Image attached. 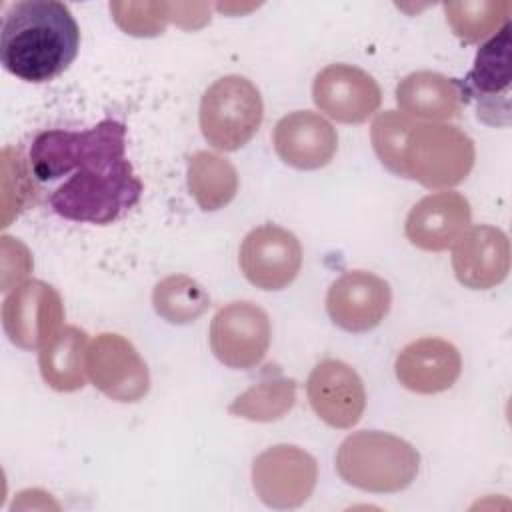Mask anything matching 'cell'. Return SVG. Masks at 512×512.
I'll list each match as a JSON object with an SVG mask.
<instances>
[{"label": "cell", "instance_id": "6da1fadb", "mask_svg": "<svg viewBox=\"0 0 512 512\" xmlns=\"http://www.w3.org/2000/svg\"><path fill=\"white\" fill-rule=\"evenodd\" d=\"M30 168L40 182L62 180L50 192L52 210L80 224H112L142 196V180L126 158V126L104 118L94 128L44 130L30 146Z\"/></svg>", "mask_w": 512, "mask_h": 512}, {"label": "cell", "instance_id": "7a4b0ae2", "mask_svg": "<svg viewBox=\"0 0 512 512\" xmlns=\"http://www.w3.org/2000/svg\"><path fill=\"white\" fill-rule=\"evenodd\" d=\"M80 28L64 2L14 4L0 32V62L12 76L40 84L60 76L76 58Z\"/></svg>", "mask_w": 512, "mask_h": 512}, {"label": "cell", "instance_id": "3957f363", "mask_svg": "<svg viewBox=\"0 0 512 512\" xmlns=\"http://www.w3.org/2000/svg\"><path fill=\"white\" fill-rule=\"evenodd\" d=\"M418 470V450L404 438L382 430L354 432L336 452L338 476L364 492H400L416 480Z\"/></svg>", "mask_w": 512, "mask_h": 512}, {"label": "cell", "instance_id": "277c9868", "mask_svg": "<svg viewBox=\"0 0 512 512\" xmlns=\"http://www.w3.org/2000/svg\"><path fill=\"white\" fill-rule=\"evenodd\" d=\"M474 158V142L458 126L416 120L404 144L402 178L432 190H446L470 174Z\"/></svg>", "mask_w": 512, "mask_h": 512}, {"label": "cell", "instance_id": "5b68a950", "mask_svg": "<svg viewBox=\"0 0 512 512\" xmlns=\"http://www.w3.org/2000/svg\"><path fill=\"white\" fill-rule=\"evenodd\" d=\"M264 118L260 90L244 76L228 74L206 88L200 100V130L210 146L234 152L246 146Z\"/></svg>", "mask_w": 512, "mask_h": 512}, {"label": "cell", "instance_id": "8992f818", "mask_svg": "<svg viewBox=\"0 0 512 512\" xmlns=\"http://www.w3.org/2000/svg\"><path fill=\"white\" fill-rule=\"evenodd\" d=\"M318 482V462L304 448L276 444L252 462V486L270 508L288 510L302 506Z\"/></svg>", "mask_w": 512, "mask_h": 512}, {"label": "cell", "instance_id": "52a82bcc", "mask_svg": "<svg viewBox=\"0 0 512 512\" xmlns=\"http://www.w3.org/2000/svg\"><path fill=\"white\" fill-rule=\"evenodd\" d=\"M208 336L210 350L218 362L234 370H250L264 360L272 326L258 304L234 300L214 314Z\"/></svg>", "mask_w": 512, "mask_h": 512}, {"label": "cell", "instance_id": "ba28073f", "mask_svg": "<svg viewBox=\"0 0 512 512\" xmlns=\"http://www.w3.org/2000/svg\"><path fill=\"white\" fill-rule=\"evenodd\" d=\"M64 306L58 290L44 280H26L2 302V326L22 350L44 348L62 328Z\"/></svg>", "mask_w": 512, "mask_h": 512}, {"label": "cell", "instance_id": "9c48e42d", "mask_svg": "<svg viewBox=\"0 0 512 512\" xmlns=\"http://www.w3.org/2000/svg\"><path fill=\"white\" fill-rule=\"evenodd\" d=\"M90 382L110 400L138 402L150 390V372L136 346L116 332L98 334L86 354Z\"/></svg>", "mask_w": 512, "mask_h": 512}, {"label": "cell", "instance_id": "30bf717a", "mask_svg": "<svg viewBox=\"0 0 512 512\" xmlns=\"http://www.w3.org/2000/svg\"><path fill=\"white\" fill-rule=\"evenodd\" d=\"M238 264L244 278L256 288L282 290L294 282L302 268V246L290 230L262 224L244 236Z\"/></svg>", "mask_w": 512, "mask_h": 512}, {"label": "cell", "instance_id": "8fae6325", "mask_svg": "<svg viewBox=\"0 0 512 512\" xmlns=\"http://www.w3.org/2000/svg\"><path fill=\"white\" fill-rule=\"evenodd\" d=\"M312 100L320 112L342 124L366 122L382 102L374 76L352 64H328L312 82Z\"/></svg>", "mask_w": 512, "mask_h": 512}, {"label": "cell", "instance_id": "7c38bea8", "mask_svg": "<svg viewBox=\"0 0 512 512\" xmlns=\"http://www.w3.org/2000/svg\"><path fill=\"white\" fill-rule=\"evenodd\" d=\"M390 306V284L368 270L344 272L330 284L326 294L330 320L352 334L374 330L388 316Z\"/></svg>", "mask_w": 512, "mask_h": 512}, {"label": "cell", "instance_id": "4fadbf2b", "mask_svg": "<svg viewBox=\"0 0 512 512\" xmlns=\"http://www.w3.org/2000/svg\"><path fill=\"white\" fill-rule=\"evenodd\" d=\"M314 414L332 428H352L366 408V390L358 372L336 358L318 362L306 382Z\"/></svg>", "mask_w": 512, "mask_h": 512}, {"label": "cell", "instance_id": "5bb4252c", "mask_svg": "<svg viewBox=\"0 0 512 512\" xmlns=\"http://www.w3.org/2000/svg\"><path fill=\"white\" fill-rule=\"evenodd\" d=\"M452 268L460 284L488 290L502 284L510 272V240L504 230L478 224L468 226L452 246Z\"/></svg>", "mask_w": 512, "mask_h": 512}, {"label": "cell", "instance_id": "9a60e30c", "mask_svg": "<svg viewBox=\"0 0 512 512\" xmlns=\"http://www.w3.org/2000/svg\"><path fill=\"white\" fill-rule=\"evenodd\" d=\"M472 208L466 196L452 190L428 194L406 216L404 232L410 244L426 252H442L470 226Z\"/></svg>", "mask_w": 512, "mask_h": 512}, {"label": "cell", "instance_id": "2e32d148", "mask_svg": "<svg viewBox=\"0 0 512 512\" xmlns=\"http://www.w3.org/2000/svg\"><path fill=\"white\" fill-rule=\"evenodd\" d=\"M272 144L284 164L298 170H318L334 158L338 134L324 116L296 110L276 122Z\"/></svg>", "mask_w": 512, "mask_h": 512}, {"label": "cell", "instance_id": "e0dca14e", "mask_svg": "<svg viewBox=\"0 0 512 512\" xmlns=\"http://www.w3.org/2000/svg\"><path fill=\"white\" fill-rule=\"evenodd\" d=\"M398 382L416 394H438L456 384L462 372L458 348L436 336H424L406 344L394 362Z\"/></svg>", "mask_w": 512, "mask_h": 512}, {"label": "cell", "instance_id": "ac0fdd59", "mask_svg": "<svg viewBox=\"0 0 512 512\" xmlns=\"http://www.w3.org/2000/svg\"><path fill=\"white\" fill-rule=\"evenodd\" d=\"M460 84L462 100L470 96L478 102V118L496 124V98L506 100L510 86V22L504 24L486 44L480 46L474 66Z\"/></svg>", "mask_w": 512, "mask_h": 512}, {"label": "cell", "instance_id": "d6986e66", "mask_svg": "<svg viewBox=\"0 0 512 512\" xmlns=\"http://www.w3.org/2000/svg\"><path fill=\"white\" fill-rule=\"evenodd\" d=\"M400 112L416 120L444 122L458 116L462 108L460 84L440 72L420 70L404 76L396 86Z\"/></svg>", "mask_w": 512, "mask_h": 512}, {"label": "cell", "instance_id": "ffe728a7", "mask_svg": "<svg viewBox=\"0 0 512 512\" xmlns=\"http://www.w3.org/2000/svg\"><path fill=\"white\" fill-rule=\"evenodd\" d=\"M88 334L78 326H64L58 334L40 348L38 366L42 380L58 392H76L84 388Z\"/></svg>", "mask_w": 512, "mask_h": 512}, {"label": "cell", "instance_id": "44dd1931", "mask_svg": "<svg viewBox=\"0 0 512 512\" xmlns=\"http://www.w3.org/2000/svg\"><path fill=\"white\" fill-rule=\"evenodd\" d=\"M296 380L282 376L278 366L268 364L258 384L238 394L228 412L250 422H274L284 418L296 404Z\"/></svg>", "mask_w": 512, "mask_h": 512}, {"label": "cell", "instance_id": "7402d4cb", "mask_svg": "<svg viewBox=\"0 0 512 512\" xmlns=\"http://www.w3.org/2000/svg\"><path fill=\"white\" fill-rule=\"evenodd\" d=\"M186 184L200 210L214 212L236 198L238 172L226 158L198 150L188 158Z\"/></svg>", "mask_w": 512, "mask_h": 512}, {"label": "cell", "instance_id": "603a6c76", "mask_svg": "<svg viewBox=\"0 0 512 512\" xmlns=\"http://www.w3.org/2000/svg\"><path fill=\"white\" fill-rule=\"evenodd\" d=\"M152 306L170 324H190L210 308V296L194 278L170 274L154 286Z\"/></svg>", "mask_w": 512, "mask_h": 512}, {"label": "cell", "instance_id": "cb8c5ba5", "mask_svg": "<svg viewBox=\"0 0 512 512\" xmlns=\"http://www.w3.org/2000/svg\"><path fill=\"white\" fill-rule=\"evenodd\" d=\"M444 12L452 32L462 42L476 44L508 24L512 4L508 0L446 2Z\"/></svg>", "mask_w": 512, "mask_h": 512}, {"label": "cell", "instance_id": "d4e9b609", "mask_svg": "<svg viewBox=\"0 0 512 512\" xmlns=\"http://www.w3.org/2000/svg\"><path fill=\"white\" fill-rule=\"evenodd\" d=\"M414 124L416 120L408 114L386 110L374 118L370 128V140L378 160L384 168L400 178L404 172V144Z\"/></svg>", "mask_w": 512, "mask_h": 512}, {"label": "cell", "instance_id": "484cf974", "mask_svg": "<svg viewBox=\"0 0 512 512\" xmlns=\"http://www.w3.org/2000/svg\"><path fill=\"white\" fill-rule=\"evenodd\" d=\"M114 22L130 36H158L172 18L168 2H112Z\"/></svg>", "mask_w": 512, "mask_h": 512}]
</instances>
